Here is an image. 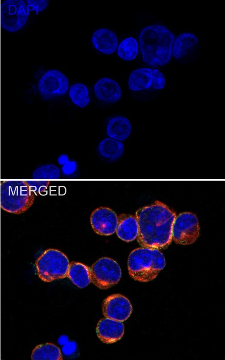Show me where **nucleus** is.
<instances>
[{"instance_id":"22","label":"nucleus","mask_w":225,"mask_h":360,"mask_svg":"<svg viewBox=\"0 0 225 360\" xmlns=\"http://www.w3.org/2000/svg\"><path fill=\"white\" fill-rule=\"evenodd\" d=\"M69 96L72 102L81 108L86 107L90 102L88 89L83 84L76 83L71 86Z\"/></svg>"},{"instance_id":"1","label":"nucleus","mask_w":225,"mask_h":360,"mask_svg":"<svg viewBox=\"0 0 225 360\" xmlns=\"http://www.w3.org/2000/svg\"><path fill=\"white\" fill-rule=\"evenodd\" d=\"M176 216L173 210L158 201L138 209L135 213L138 244L143 248H166L172 239V228Z\"/></svg>"},{"instance_id":"26","label":"nucleus","mask_w":225,"mask_h":360,"mask_svg":"<svg viewBox=\"0 0 225 360\" xmlns=\"http://www.w3.org/2000/svg\"><path fill=\"white\" fill-rule=\"evenodd\" d=\"M26 3L28 11H34L38 14L47 8L49 1L47 0H27Z\"/></svg>"},{"instance_id":"10","label":"nucleus","mask_w":225,"mask_h":360,"mask_svg":"<svg viewBox=\"0 0 225 360\" xmlns=\"http://www.w3.org/2000/svg\"><path fill=\"white\" fill-rule=\"evenodd\" d=\"M129 89L134 92L153 89L162 90L166 86L163 73L157 69L140 68L133 70L128 78Z\"/></svg>"},{"instance_id":"13","label":"nucleus","mask_w":225,"mask_h":360,"mask_svg":"<svg viewBox=\"0 0 225 360\" xmlns=\"http://www.w3.org/2000/svg\"><path fill=\"white\" fill-rule=\"evenodd\" d=\"M96 333L98 338L104 343L110 344L120 340L124 334L122 322L108 318H103L98 323Z\"/></svg>"},{"instance_id":"25","label":"nucleus","mask_w":225,"mask_h":360,"mask_svg":"<svg viewBox=\"0 0 225 360\" xmlns=\"http://www.w3.org/2000/svg\"><path fill=\"white\" fill-rule=\"evenodd\" d=\"M26 182L31 191L36 194L44 192L50 183L48 180H26Z\"/></svg>"},{"instance_id":"21","label":"nucleus","mask_w":225,"mask_h":360,"mask_svg":"<svg viewBox=\"0 0 225 360\" xmlns=\"http://www.w3.org/2000/svg\"><path fill=\"white\" fill-rule=\"evenodd\" d=\"M33 360H61L62 353L56 345L47 343L36 346L31 354Z\"/></svg>"},{"instance_id":"6","label":"nucleus","mask_w":225,"mask_h":360,"mask_svg":"<svg viewBox=\"0 0 225 360\" xmlns=\"http://www.w3.org/2000/svg\"><path fill=\"white\" fill-rule=\"evenodd\" d=\"M91 282L101 290H107L120 281L122 271L119 264L108 257H102L90 267Z\"/></svg>"},{"instance_id":"3","label":"nucleus","mask_w":225,"mask_h":360,"mask_svg":"<svg viewBox=\"0 0 225 360\" xmlns=\"http://www.w3.org/2000/svg\"><path fill=\"white\" fill-rule=\"evenodd\" d=\"M165 265L163 254L154 249L137 248L130 253L128 259L130 276L140 282H148L155 279Z\"/></svg>"},{"instance_id":"24","label":"nucleus","mask_w":225,"mask_h":360,"mask_svg":"<svg viewBox=\"0 0 225 360\" xmlns=\"http://www.w3.org/2000/svg\"><path fill=\"white\" fill-rule=\"evenodd\" d=\"M32 179L37 180H54L60 177V171L53 164H47L36 169L32 175Z\"/></svg>"},{"instance_id":"23","label":"nucleus","mask_w":225,"mask_h":360,"mask_svg":"<svg viewBox=\"0 0 225 360\" xmlns=\"http://www.w3.org/2000/svg\"><path fill=\"white\" fill-rule=\"evenodd\" d=\"M138 44L133 37L123 39L117 47L118 56L122 60L131 61L135 59L138 53Z\"/></svg>"},{"instance_id":"14","label":"nucleus","mask_w":225,"mask_h":360,"mask_svg":"<svg viewBox=\"0 0 225 360\" xmlns=\"http://www.w3.org/2000/svg\"><path fill=\"white\" fill-rule=\"evenodd\" d=\"M94 92L98 100L110 104L118 102L122 96V90L119 84L114 79L106 77L96 83Z\"/></svg>"},{"instance_id":"5","label":"nucleus","mask_w":225,"mask_h":360,"mask_svg":"<svg viewBox=\"0 0 225 360\" xmlns=\"http://www.w3.org/2000/svg\"><path fill=\"white\" fill-rule=\"evenodd\" d=\"M69 264L67 256L54 249L45 250L35 262L37 274L45 282L66 277Z\"/></svg>"},{"instance_id":"4","label":"nucleus","mask_w":225,"mask_h":360,"mask_svg":"<svg viewBox=\"0 0 225 360\" xmlns=\"http://www.w3.org/2000/svg\"><path fill=\"white\" fill-rule=\"evenodd\" d=\"M35 194L25 180H5L0 184V206L6 212L15 214L24 213L32 205Z\"/></svg>"},{"instance_id":"20","label":"nucleus","mask_w":225,"mask_h":360,"mask_svg":"<svg viewBox=\"0 0 225 360\" xmlns=\"http://www.w3.org/2000/svg\"><path fill=\"white\" fill-rule=\"evenodd\" d=\"M97 151L99 155L103 158L115 161L123 155L124 145L121 141L107 137L99 142Z\"/></svg>"},{"instance_id":"17","label":"nucleus","mask_w":225,"mask_h":360,"mask_svg":"<svg viewBox=\"0 0 225 360\" xmlns=\"http://www.w3.org/2000/svg\"><path fill=\"white\" fill-rule=\"evenodd\" d=\"M106 131L108 137L122 142L130 136L132 126L127 117L122 115L116 116L108 121Z\"/></svg>"},{"instance_id":"12","label":"nucleus","mask_w":225,"mask_h":360,"mask_svg":"<svg viewBox=\"0 0 225 360\" xmlns=\"http://www.w3.org/2000/svg\"><path fill=\"white\" fill-rule=\"evenodd\" d=\"M90 223L93 230L97 234L101 235H111L116 231L118 216L110 208L99 207L92 213Z\"/></svg>"},{"instance_id":"16","label":"nucleus","mask_w":225,"mask_h":360,"mask_svg":"<svg viewBox=\"0 0 225 360\" xmlns=\"http://www.w3.org/2000/svg\"><path fill=\"white\" fill-rule=\"evenodd\" d=\"M92 43L94 47L99 52L110 55L116 51L118 40L116 34L110 30L100 28L93 33Z\"/></svg>"},{"instance_id":"8","label":"nucleus","mask_w":225,"mask_h":360,"mask_svg":"<svg viewBox=\"0 0 225 360\" xmlns=\"http://www.w3.org/2000/svg\"><path fill=\"white\" fill-rule=\"evenodd\" d=\"M200 234L197 216L191 212H184L176 216L172 228V237L177 244L190 245L194 243Z\"/></svg>"},{"instance_id":"19","label":"nucleus","mask_w":225,"mask_h":360,"mask_svg":"<svg viewBox=\"0 0 225 360\" xmlns=\"http://www.w3.org/2000/svg\"><path fill=\"white\" fill-rule=\"evenodd\" d=\"M67 277L81 289L86 287L91 282L90 267L78 262H69Z\"/></svg>"},{"instance_id":"27","label":"nucleus","mask_w":225,"mask_h":360,"mask_svg":"<svg viewBox=\"0 0 225 360\" xmlns=\"http://www.w3.org/2000/svg\"><path fill=\"white\" fill-rule=\"evenodd\" d=\"M78 168V165L76 161L72 160L62 166L61 171L62 173L66 176H70L74 174Z\"/></svg>"},{"instance_id":"11","label":"nucleus","mask_w":225,"mask_h":360,"mask_svg":"<svg viewBox=\"0 0 225 360\" xmlns=\"http://www.w3.org/2000/svg\"><path fill=\"white\" fill-rule=\"evenodd\" d=\"M102 308L105 317L121 322L127 320L132 312L130 301L120 294L107 297L103 301Z\"/></svg>"},{"instance_id":"9","label":"nucleus","mask_w":225,"mask_h":360,"mask_svg":"<svg viewBox=\"0 0 225 360\" xmlns=\"http://www.w3.org/2000/svg\"><path fill=\"white\" fill-rule=\"evenodd\" d=\"M69 88L67 77L56 69L46 71L40 78L38 88L41 97L50 100L64 95Z\"/></svg>"},{"instance_id":"7","label":"nucleus","mask_w":225,"mask_h":360,"mask_svg":"<svg viewBox=\"0 0 225 360\" xmlns=\"http://www.w3.org/2000/svg\"><path fill=\"white\" fill-rule=\"evenodd\" d=\"M29 12L26 3L22 0H5L0 9L2 28L8 32H15L26 24Z\"/></svg>"},{"instance_id":"28","label":"nucleus","mask_w":225,"mask_h":360,"mask_svg":"<svg viewBox=\"0 0 225 360\" xmlns=\"http://www.w3.org/2000/svg\"><path fill=\"white\" fill-rule=\"evenodd\" d=\"M77 349V344L74 342L67 341L62 347V352L65 355H70Z\"/></svg>"},{"instance_id":"2","label":"nucleus","mask_w":225,"mask_h":360,"mask_svg":"<svg viewBox=\"0 0 225 360\" xmlns=\"http://www.w3.org/2000/svg\"><path fill=\"white\" fill-rule=\"evenodd\" d=\"M174 41L173 33L165 26L151 25L140 32L139 43L142 59L153 66H163L172 56Z\"/></svg>"},{"instance_id":"18","label":"nucleus","mask_w":225,"mask_h":360,"mask_svg":"<svg viewBox=\"0 0 225 360\" xmlns=\"http://www.w3.org/2000/svg\"><path fill=\"white\" fill-rule=\"evenodd\" d=\"M116 232L120 239L126 242L136 239L138 234V225L135 216L125 214L119 215Z\"/></svg>"},{"instance_id":"30","label":"nucleus","mask_w":225,"mask_h":360,"mask_svg":"<svg viewBox=\"0 0 225 360\" xmlns=\"http://www.w3.org/2000/svg\"><path fill=\"white\" fill-rule=\"evenodd\" d=\"M68 341L67 337L65 336H61L58 339V343L60 345L65 344Z\"/></svg>"},{"instance_id":"15","label":"nucleus","mask_w":225,"mask_h":360,"mask_svg":"<svg viewBox=\"0 0 225 360\" xmlns=\"http://www.w3.org/2000/svg\"><path fill=\"white\" fill-rule=\"evenodd\" d=\"M198 46L199 40L194 33H182L174 39L172 55L176 60L183 59L196 50Z\"/></svg>"},{"instance_id":"29","label":"nucleus","mask_w":225,"mask_h":360,"mask_svg":"<svg viewBox=\"0 0 225 360\" xmlns=\"http://www.w3.org/2000/svg\"><path fill=\"white\" fill-rule=\"evenodd\" d=\"M69 161L68 155L62 154L57 158V162L60 165L63 166Z\"/></svg>"}]
</instances>
